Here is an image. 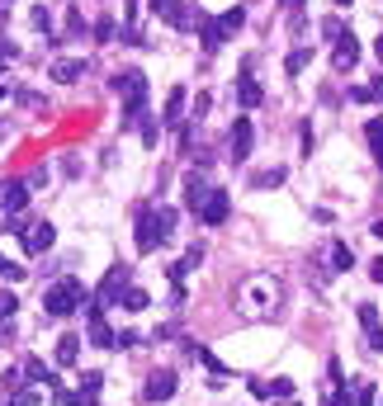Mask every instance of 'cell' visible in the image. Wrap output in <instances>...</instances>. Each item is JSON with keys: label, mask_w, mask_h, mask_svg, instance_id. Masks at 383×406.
Here are the masks:
<instances>
[{"label": "cell", "mask_w": 383, "mask_h": 406, "mask_svg": "<svg viewBox=\"0 0 383 406\" xmlns=\"http://www.w3.org/2000/svg\"><path fill=\"white\" fill-rule=\"evenodd\" d=\"M109 90L123 100V128H133L137 118H142V109H147V76L137 66H128V71H118L109 81Z\"/></svg>", "instance_id": "1"}, {"label": "cell", "mask_w": 383, "mask_h": 406, "mask_svg": "<svg viewBox=\"0 0 383 406\" xmlns=\"http://www.w3.org/2000/svg\"><path fill=\"white\" fill-rule=\"evenodd\" d=\"M170 227H175V208H137V250L147 255V250H157V246H166V237H170Z\"/></svg>", "instance_id": "2"}, {"label": "cell", "mask_w": 383, "mask_h": 406, "mask_svg": "<svg viewBox=\"0 0 383 406\" xmlns=\"http://www.w3.org/2000/svg\"><path fill=\"white\" fill-rule=\"evenodd\" d=\"M81 302H85V284L81 279H57L53 288L43 293V312H48V317H71Z\"/></svg>", "instance_id": "3"}, {"label": "cell", "mask_w": 383, "mask_h": 406, "mask_svg": "<svg viewBox=\"0 0 383 406\" xmlns=\"http://www.w3.org/2000/svg\"><path fill=\"white\" fill-rule=\"evenodd\" d=\"M128 279H133V265L114 260V265H109V274H105V284H100V293H95V307L105 312L109 302H118L123 293H128Z\"/></svg>", "instance_id": "4"}, {"label": "cell", "mask_w": 383, "mask_h": 406, "mask_svg": "<svg viewBox=\"0 0 383 406\" xmlns=\"http://www.w3.org/2000/svg\"><path fill=\"white\" fill-rule=\"evenodd\" d=\"M331 62H336L341 71H350V66L359 62V38L350 33V28H341V33L331 38Z\"/></svg>", "instance_id": "5"}, {"label": "cell", "mask_w": 383, "mask_h": 406, "mask_svg": "<svg viewBox=\"0 0 383 406\" xmlns=\"http://www.w3.org/2000/svg\"><path fill=\"white\" fill-rule=\"evenodd\" d=\"M194 217H199V222H208V227H222V222L232 217V199H227V190H213V194H208V203H204Z\"/></svg>", "instance_id": "6"}, {"label": "cell", "mask_w": 383, "mask_h": 406, "mask_svg": "<svg viewBox=\"0 0 383 406\" xmlns=\"http://www.w3.org/2000/svg\"><path fill=\"white\" fill-rule=\"evenodd\" d=\"M227 147H232V161H247V156H251V147H256V128H251V118H237V123H232Z\"/></svg>", "instance_id": "7"}, {"label": "cell", "mask_w": 383, "mask_h": 406, "mask_svg": "<svg viewBox=\"0 0 383 406\" xmlns=\"http://www.w3.org/2000/svg\"><path fill=\"white\" fill-rule=\"evenodd\" d=\"M170 397H175V369H157V373L147 378L142 402H170Z\"/></svg>", "instance_id": "8"}, {"label": "cell", "mask_w": 383, "mask_h": 406, "mask_svg": "<svg viewBox=\"0 0 383 406\" xmlns=\"http://www.w3.org/2000/svg\"><path fill=\"white\" fill-rule=\"evenodd\" d=\"M208 194H213V185L204 180V170H190V175H185V208L199 213V208L208 203Z\"/></svg>", "instance_id": "9"}, {"label": "cell", "mask_w": 383, "mask_h": 406, "mask_svg": "<svg viewBox=\"0 0 383 406\" xmlns=\"http://www.w3.org/2000/svg\"><path fill=\"white\" fill-rule=\"evenodd\" d=\"M0 208H5V217H15V213H24V208H28V185H24V180L0 185Z\"/></svg>", "instance_id": "10"}, {"label": "cell", "mask_w": 383, "mask_h": 406, "mask_svg": "<svg viewBox=\"0 0 383 406\" xmlns=\"http://www.w3.org/2000/svg\"><path fill=\"white\" fill-rule=\"evenodd\" d=\"M53 241H57L53 222H33V227L24 232V250H28V255H43V250H53Z\"/></svg>", "instance_id": "11"}, {"label": "cell", "mask_w": 383, "mask_h": 406, "mask_svg": "<svg viewBox=\"0 0 383 406\" xmlns=\"http://www.w3.org/2000/svg\"><path fill=\"white\" fill-rule=\"evenodd\" d=\"M247 302L256 307V312H260V317H265V312H270L274 302H279V288H274L270 279H256V284L247 288Z\"/></svg>", "instance_id": "12"}, {"label": "cell", "mask_w": 383, "mask_h": 406, "mask_svg": "<svg viewBox=\"0 0 383 406\" xmlns=\"http://www.w3.org/2000/svg\"><path fill=\"white\" fill-rule=\"evenodd\" d=\"M237 100L247 109H256V104H265V90L251 81V62H242V76H237Z\"/></svg>", "instance_id": "13"}, {"label": "cell", "mask_w": 383, "mask_h": 406, "mask_svg": "<svg viewBox=\"0 0 383 406\" xmlns=\"http://www.w3.org/2000/svg\"><path fill=\"white\" fill-rule=\"evenodd\" d=\"M76 359H81V335H76V331H66V335L57 340V364H62V369H71Z\"/></svg>", "instance_id": "14"}, {"label": "cell", "mask_w": 383, "mask_h": 406, "mask_svg": "<svg viewBox=\"0 0 383 406\" xmlns=\"http://www.w3.org/2000/svg\"><path fill=\"white\" fill-rule=\"evenodd\" d=\"M81 71H85V62H76V57H62V62H53V81H57V85L81 81Z\"/></svg>", "instance_id": "15"}, {"label": "cell", "mask_w": 383, "mask_h": 406, "mask_svg": "<svg viewBox=\"0 0 383 406\" xmlns=\"http://www.w3.org/2000/svg\"><path fill=\"white\" fill-rule=\"evenodd\" d=\"M90 345H100V350H114L118 345V335H114V326L105 317H90Z\"/></svg>", "instance_id": "16"}, {"label": "cell", "mask_w": 383, "mask_h": 406, "mask_svg": "<svg viewBox=\"0 0 383 406\" xmlns=\"http://www.w3.org/2000/svg\"><path fill=\"white\" fill-rule=\"evenodd\" d=\"M180 113H185V85H175V90H170V100H166L161 123H166V128H175V123H180Z\"/></svg>", "instance_id": "17"}, {"label": "cell", "mask_w": 383, "mask_h": 406, "mask_svg": "<svg viewBox=\"0 0 383 406\" xmlns=\"http://www.w3.org/2000/svg\"><path fill=\"white\" fill-rule=\"evenodd\" d=\"M24 378H28V382H48V387H62V382L53 378V369H48L43 359H24Z\"/></svg>", "instance_id": "18"}, {"label": "cell", "mask_w": 383, "mask_h": 406, "mask_svg": "<svg viewBox=\"0 0 383 406\" xmlns=\"http://www.w3.org/2000/svg\"><path fill=\"white\" fill-rule=\"evenodd\" d=\"M242 24H247V10H242V5H232V10H222V15H218V28H222V38H227V33H237Z\"/></svg>", "instance_id": "19"}, {"label": "cell", "mask_w": 383, "mask_h": 406, "mask_svg": "<svg viewBox=\"0 0 383 406\" xmlns=\"http://www.w3.org/2000/svg\"><path fill=\"white\" fill-rule=\"evenodd\" d=\"M199 33H204V53H218V48H222V28H218V19H204V24H199Z\"/></svg>", "instance_id": "20"}, {"label": "cell", "mask_w": 383, "mask_h": 406, "mask_svg": "<svg viewBox=\"0 0 383 406\" xmlns=\"http://www.w3.org/2000/svg\"><path fill=\"white\" fill-rule=\"evenodd\" d=\"M38 402H43V392H38V387L28 382L24 392H15V397H10V402H5V406H38Z\"/></svg>", "instance_id": "21"}, {"label": "cell", "mask_w": 383, "mask_h": 406, "mask_svg": "<svg viewBox=\"0 0 383 406\" xmlns=\"http://www.w3.org/2000/svg\"><path fill=\"white\" fill-rule=\"evenodd\" d=\"M364 137H369V147H374V151H383V113L364 123Z\"/></svg>", "instance_id": "22"}, {"label": "cell", "mask_w": 383, "mask_h": 406, "mask_svg": "<svg viewBox=\"0 0 383 406\" xmlns=\"http://www.w3.org/2000/svg\"><path fill=\"white\" fill-rule=\"evenodd\" d=\"M265 392H270L274 402H294V382H289V378H274L270 387H265Z\"/></svg>", "instance_id": "23"}, {"label": "cell", "mask_w": 383, "mask_h": 406, "mask_svg": "<svg viewBox=\"0 0 383 406\" xmlns=\"http://www.w3.org/2000/svg\"><path fill=\"white\" fill-rule=\"evenodd\" d=\"M331 265H336V270H350V265H355V250H350V246H331Z\"/></svg>", "instance_id": "24"}, {"label": "cell", "mask_w": 383, "mask_h": 406, "mask_svg": "<svg viewBox=\"0 0 383 406\" xmlns=\"http://www.w3.org/2000/svg\"><path fill=\"white\" fill-rule=\"evenodd\" d=\"M100 382H105V373H100V369H85V373H81V387H76V392L95 397V387H100Z\"/></svg>", "instance_id": "25"}, {"label": "cell", "mask_w": 383, "mask_h": 406, "mask_svg": "<svg viewBox=\"0 0 383 406\" xmlns=\"http://www.w3.org/2000/svg\"><path fill=\"white\" fill-rule=\"evenodd\" d=\"M322 406H355V392L336 387V392H327V397H322Z\"/></svg>", "instance_id": "26"}, {"label": "cell", "mask_w": 383, "mask_h": 406, "mask_svg": "<svg viewBox=\"0 0 383 406\" xmlns=\"http://www.w3.org/2000/svg\"><path fill=\"white\" fill-rule=\"evenodd\" d=\"M28 15H33V28H38V33H53V15H48L43 5H33Z\"/></svg>", "instance_id": "27"}, {"label": "cell", "mask_w": 383, "mask_h": 406, "mask_svg": "<svg viewBox=\"0 0 383 406\" xmlns=\"http://www.w3.org/2000/svg\"><path fill=\"white\" fill-rule=\"evenodd\" d=\"M303 62H308V48H294V53H289V62H284V71H289V76H299Z\"/></svg>", "instance_id": "28"}, {"label": "cell", "mask_w": 383, "mask_h": 406, "mask_svg": "<svg viewBox=\"0 0 383 406\" xmlns=\"http://www.w3.org/2000/svg\"><path fill=\"white\" fill-rule=\"evenodd\" d=\"M123 307H128V312H142V307H147V293H142V288H128V293H123Z\"/></svg>", "instance_id": "29"}, {"label": "cell", "mask_w": 383, "mask_h": 406, "mask_svg": "<svg viewBox=\"0 0 383 406\" xmlns=\"http://www.w3.org/2000/svg\"><path fill=\"white\" fill-rule=\"evenodd\" d=\"M270 185H284V170H260L256 175V190H270Z\"/></svg>", "instance_id": "30"}, {"label": "cell", "mask_w": 383, "mask_h": 406, "mask_svg": "<svg viewBox=\"0 0 383 406\" xmlns=\"http://www.w3.org/2000/svg\"><path fill=\"white\" fill-rule=\"evenodd\" d=\"M15 312H19V298H15V293H5V288H0V317H15Z\"/></svg>", "instance_id": "31"}, {"label": "cell", "mask_w": 383, "mask_h": 406, "mask_svg": "<svg viewBox=\"0 0 383 406\" xmlns=\"http://www.w3.org/2000/svg\"><path fill=\"white\" fill-rule=\"evenodd\" d=\"M355 406H374V387L369 382H355Z\"/></svg>", "instance_id": "32"}, {"label": "cell", "mask_w": 383, "mask_h": 406, "mask_svg": "<svg viewBox=\"0 0 383 406\" xmlns=\"http://www.w3.org/2000/svg\"><path fill=\"white\" fill-rule=\"evenodd\" d=\"M359 326H364V331H374V326H379V312H374V307H369V302H364V307H359Z\"/></svg>", "instance_id": "33"}, {"label": "cell", "mask_w": 383, "mask_h": 406, "mask_svg": "<svg viewBox=\"0 0 383 406\" xmlns=\"http://www.w3.org/2000/svg\"><path fill=\"white\" fill-rule=\"evenodd\" d=\"M0 279H24V270H19L15 260H5V255H0Z\"/></svg>", "instance_id": "34"}, {"label": "cell", "mask_w": 383, "mask_h": 406, "mask_svg": "<svg viewBox=\"0 0 383 406\" xmlns=\"http://www.w3.org/2000/svg\"><path fill=\"white\" fill-rule=\"evenodd\" d=\"M95 38L109 43V38H114V19H100V24H95Z\"/></svg>", "instance_id": "35"}, {"label": "cell", "mask_w": 383, "mask_h": 406, "mask_svg": "<svg viewBox=\"0 0 383 406\" xmlns=\"http://www.w3.org/2000/svg\"><path fill=\"white\" fill-rule=\"evenodd\" d=\"M364 335H369V350H383V331H379V326H374V331H364Z\"/></svg>", "instance_id": "36"}, {"label": "cell", "mask_w": 383, "mask_h": 406, "mask_svg": "<svg viewBox=\"0 0 383 406\" xmlns=\"http://www.w3.org/2000/svg\"><path fill=\"white\" fill-rule=\"evenodd\" d=\"M147 5H152V15H166V10H170L175 0H147Z\"/></svg>", "instance_id": "37"}, {"label": "cell", "mask_w": 383, "mask_h": 406, "mask_svg": "<svg viewBox=\"0 0 383 406\" xmlns=\"http://www.w3.org/2000/svg\"><path fill=\"white\" fill-rule=\"evenodd\" d=\"M369 274H374V284H383V255L374 260V265H369Z\"/></svg>", "instance_id": "38"}, {"label": "cell", "mask_w": 383, "mask_h": 406, "mask_svg": "<svg viewBox=\"0 0 383 406\" xmlns=\"http://www.w3.org/2000/svg\"><path fill=\"white\" fill-rule=\"evenodd\" d=\"M10 57H15V48H10V43H0V66H5Z\"/></svg>", "instance_id": "39"}, {"label": "cell", "mask_w": 383, "mask_h": 406, "mask_svg": "<svg viewBox=\"0 0 383 406\" xmlns=\"http://www.w3.org/2000/svg\"><path fill=\"white\" fill-rule=\"evenodd\" d=\"M374 57H379V66H383V33H379V43H374Z\"/></svg>", "instance_id": "40"}, {"label": "cell", "mask_w": 383, "mask_h": 406, "mask_svg": "<svg viewBox=\"0 0 383 406\" xmlns=\"http://www.w3.org/2000/svg\"><path fill=\"white\" fill-rule=\"evenodd\" d=\"M279 5H284V10H299V5H303V0H279Z\"/></svg>", "instance_id": "41"}, {"label": "cell", "mask_w": 383, "mask_h": 406, "mask_svg": "<svg viewBox=\"0 0 383 406\" xmlns=\"http://www.w3.org/2000/svg\"><path fill=\"white\" fill-rule=\"evenodd\" d=\"M374 237H379V241H383V217H379V222H374Z\"/></svg>", "instance_id": "42"}, {"label": "cell", "mask_w": 383, "mask_h": 406, "mask_svg": "<svg viewBox=\"0 0 383 406\" xmlns=\"http://www.w3.org/2000/svg\"><path fill=\"white\" fill-rule=\"evenodd\" d=\"M0 28H5V0H0Z\"/></svg>", "instance_id": "43"}, {"label": "cell", "mask_w": 383, "mask_h": 406, "mask_svg": "<svg viewBox=\"0 0 383 406\" xmlns=\"http://www.w3.org/2000/svg\"><path fill=\"white\" fill-rule=\"evenodd\" d=\"M336 5H350V0H336Z\"/></svg>", "instance_id": "44"}, {"label": "cell", "mask_w": 383, "mask_h": 406, "mask_svg": "<svg viewBox=\"0 0 383 406\" xmlns=\"http://www.w3.org/2000/svg\"><path fill=\"white\" fill-rule=\"evenodd\" d=\"M284 406H299V402H284Z\"/></svg>", "instance_id": "45"}, {"label": "cell", "mask_w": 383, "mask_h": 406, "mask_svg": "<svg viewBox=\"0 0 383 406\" xmlns=\"http://www.w3.org/2000/svg\"><path fill=\"white\" fill-rule=\"evenodd\" d=\"M379 161H383V151H379Z\"/></svg>", "instance_id": "46"}, {"label": "cell", "mask_w": 383, "mask_h": 406, "mask_svg": "<svg viewBox=\"0 0 383 406\" xmlns=\"http://www.w3.org/2000/svg\"><path fill=\"white\" fill-rule=\"evenodd\" d=\"M5 5H10V0H5Z\"/></svg>", "instance_id": "47"}]
</instances>
